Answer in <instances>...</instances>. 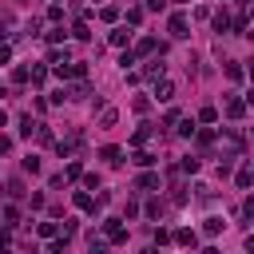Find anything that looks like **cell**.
Segmentation results:
<instances>
[{"mask_svg":"<svg viewBox=\"0 0 254 254\" xmlns=\"http://www.w3.org/2000/svg\"><path fill=\"white\" fill-rule=\"evenodd\" d=\"M104 234H107V242H127V231L119 227V218H104Z\"/></svg>","mask_w":254,"mask_h":254,"instance_id":"cell-1","label":"cell"},{"mask_svg":"<svg viewBox=\"0 0 254 254\" xmlns=\"http://www.w3.org/2000/svg\"><path fill=\"white\" fill-rule=\"evenodd\" d=\"M171 36H175V40L190 36V28H187V16H183V12H175V16H171Z\"/></svg>","mask_w":254,"mask_h":254,"instance_id":"cell-2","label":"cell"},{"mask_svg":"<svg viewBox=\"0 0 254 254\" xmlns=\"http://www.w3.org/2000/svg\"><path fill=\"white\" fill-rule=\"evenodd\" d=\"M175 242L179 246H199V234L195 231H175Z\"/></svg>","mask_w":254,"mask_h":254,"instance_id":"cell-3","label":"cell"},{"mask_svg":"<svg viewBox=\"0 0 254 254\" xmlns=\"http://www.w3.org/2000/svg\"><path fill=\"white\" fill-rule=\"evenodd\" d=\"M76 207H80V211H91V214H95V199L87 195V190H76Z\"/></svg>","mask_w":254,"mask_h":254,"instance_id":"cell-4","label":"cell"},{"mask_svg":"<svg viewBox=\"0 0 254 254\" xmlns=\"http://www.w3.org/2000/svg\"><path fill=\"white\" fill-rule=\"evenodd\" d=\"M242 111H246V100H227V115L231 119H242Z\"/></svg>","mask_w":254,"mask_h":254,"instance_id":"cell-5","label":"cell"},{"mask_svg":"<svg viewBox=\"0 0 254 254\" xmlns=\"http://www.w3.org/2000/svg\"><path fill=\"white\" fill-rule=\"evenodd\" d=\"M155 100H175V87L163 80V84H155Z\"/></svg>","mask_w":254,"mask_h":254,"instance_id":"cell-6","label":"cell"},{"mask_svg":"<svg viewBox=\"0 0 254 254\" xmlns=\"http://www.w3.org/2000/svg\"><path fill=\"white\" fill-rule=\"evenodd\" d=\"M107 40H111L115 48H123L127 40H131V32H127V28H115V32H111V36H107Z\"/></svg>","mask_w":254,"mask_h":254,"instance_id":"cell-7","label":"cell"},{"mask_svg":"<svg viewBox=\"0 0 254 254\" xmlns=\"http://www.w3.org/2000/svg\"><path fill=\"white\" fill-rule=\"evenodd\" d=\"M218 231H222V218H207V222H203V234H207V238H214Z\"/></svg>","mask_w":254,"mask_h":254,"instance_id":"cell-8","label":"cell"},{"mask_svg":"<svg viewBox=\"0 0 254 254\" xmlns=\"http://www.w3.org/2000/svg\"><path fill=\"white\" fill-rule=\"evenodd\" d=\"M16 222H20V211H16L12 203H8V207H4V227L12 231V227H16Z\"/></svg>","mask_w":254,"mask_h":254,"instance_id":"cell-9","label":"cell"},{"mask_svg":"<svg viewBox=\"0 0 254 254\" xmlns=\"http://www.w3.org/2000/svg\"><path fill=\"white\" fill-rule=\"evenodd\" d=\"M119 155H123V151H119V147H104V151H100V159H107V163H111V167H115V163H119Z\"/></svg>","mask_w":254,"mask_h":254,"instance_id":"cell-10","label":"cell"},{"mask_svg":"<svg viewBox=\"0 0 254 254\" xmlns=\"http://www.w3.org/2000/svg\"><path fill=\"white\" fill-rule=\"evenodd\" d=\"M151 163H155L151 151H135V167H151Z\"/></svg>","mask_w":254,"mask_h":254,"instance_id":"cell-11","label":"cell"},{"mask_svg":"<svg viewBox=\"0 0 254 254\" xmlns=\"http://www.w3.org/2000/svg\"><path fill=\"white\" fill-rule=\"evenodd\" d=\"M139 187H143V190H155V187H159V175H139Z\"/></svg>","mask_w":254,"mask_h":254,"instance_id":"cell-12","label":"cell"},{"mask_svg":"<svg viewBox=\"0 0 254 254\" xmlns=\"http://www.w3.org/2000/svg\"><path fill=\"white\" fill-rule=\"evenodd\" d=\"M214 28L227 32V28H231V16H227V12H214Z\"/></svg>","mask_w":254,"mask_h":254,"instance_id":"cell-13","label":"cell"},{"mask_svg":"<svg viewBox=\"0 0 254 254\" xmlns=\"http://www.w3.org/2000/svg\"><path fill=\"white\" fill-rule=\"evenodd\" d=\"M56 231H60L56 222H40V238H56Z\"/></svg>","mask_w":254,"mask_h":254,"instance_id":"cell-14","label":"cell"},{"mask_svg":"<svg viewBox=\"0 0 254 254\" xmlns=\"http://www.w3.org/2000/svg\"><path fill=\"white\" fill-rule=\"evenodd\" d=\"M167 242H175L171 231H155V246H167Z\"/></svg>","mask_w":254,"mask_h":254,"instance_id":"cell-15","label":"cell"},{"mask_svg":"<svg viewBox=\"0 0 254 254\" xmlns=\"http://www.w3.org/2000/svg\"><path fill=\"white\" fill-rule=\"evenodd\" d=\"M183 171H187V175H195V171H199V159H195V155H187V159H183Z\"/></svg>","mask_w":254,"mask_h":254,"instance_id":"cell-16","label":"cell"},{"mask_svg":"<svg viewBox=\"0 0 254 254\" xmlns=\"http://www.w3.org/2000/svg\"><path fill=\"white\" fill-rule=\"evenodd\" d=\"M155 48H159V44H155V40H151V36H147V40H139V56H151V52H155Z\"/></svg>","mask_w":254,"mask_h":254,"instance_id":"cell-17","label":"cell"},{"mask_svg":"<svg viewBox=\"0 0 254 254\" xmlns=\"http://www.w3.org/2000/svg\"><path fill=\"white\" fill-rule=\"evenodd\" d=\"M254 183V167H246V171H238V187H250Z\"/></svg>","mask_w":254,"mask_h":254,"instance_id":"cell-18","label":"cell"},{"mask_svg":"<svg viewBox=\"0 0 254 254\" xmlns=\"http://www.w3.org/2000/svg\"><path fill=\"white\" fill-rule=\"evenodd\" d=\"M72 36H76V40H87V36H91V32H87V24H84V20H80V24H76V28H72Z\"/></svg>","mask_w":254,"mask_h":254,"instance_id":"cell-19","label":"cell"},{"mask_svg":"<svg viewBox=\"0 0 254 254\" xmlns=\"http://www.w3.org/2000/svg\"><path fill=\"white\" fill-rule=\"evenodd\" d=\"M147 135H151V127H139V131H135V135H131V143H135V147H139V143H147Z\"/></svg>","mask_w":254,"mask_h":254,"instance_id":"cell-20","label":"cell"},{"mask_svg":"<svg viewBox=\"0 0 254 254\" xmlns=\"http://www.w3.org/2000/svg\"><path fill=\"white\" fill-rule=\"evenodd\" d=\"M24 171L36 175V171H40V159H36V155H28V159H24Z\"/></svg>","mask_w":254,"mask_h":254,"instance_id":"cell-21","label":"cell"},{"mask_svg":"<svg viewBox=\"0 0 254 254\" xmlns=\"http://www.w3.org/2000/svg\"><path fill=\"white\" fill-rule=\"evenodd\" d=\"M115 119H119V115H115V107H107V111H104V115H100V123H104V127H111V123H115Z\"/></svg>","mask_w":254,"mask_h":254,"instance_id":"cell-22","label":"cell"},{"mask_svg":"<svg viewBox=\"0 0 254 254\" xmlns=\"http://www.w3.org/2000/svg\"><path fill=\"white\" fill-rule=\"evenodd\" d=\"M199 119H203V123H214V119H218V111H214V107H203V111H199Z\"/></svg>","mask_w":254,"mask_h":254,"instance_id":"cell-23","label":"cell"},{"mask_svg":"<svg viewBox=\"0 0 254 254\" xmlns=\"http://www.w3.org/2000/svg\"><path fill=\"white\" fill-rule=\"evenodd\" d=\"M227 76H231V80H242V68H238V64H234V60L227 64Z\"/></svg>","mask_w":254,"mask_h":254,"instance_id":"cell-24","label":"cell"},{"mask_svg":"<svg viewBox=\"0 0 254 254\" xmlns=\"http://www.w3.org/2000/svg\"><path fill=\"white\" fill-rule=\"evenodd\" d=\"M242 218H254V195H250V199L242 203Z\"/></svg>","mask_w":254,"mask_h":254,"instance_id":"cell-25","label":"cell"},{"mask_svg":"<svg viewBox=\"0 0 254 254\" xmlns=\"http://www.w3.org/2000/svg\"><path fill=\"white\" fill-rule=\"evenodd\" d=\"M147 8H151V12H163V8H167V0H147Z\"/></svg>","mask_w":254,"mask_h":254,"instance_id":"cell-26","label":"cell"},{"mask_svg":"<svg viewBox=\"0 0 254 254\" xmlns=\"http://www.w3.org/2000/svg\"><path fill=\"white\" fill-rule=\"evenodd\" d=\"M246 104H250V107H254V91H250V95H246Z\"/></svg>","mask_w":254,"mask_h":254,"instance_id":"cell-27","label":"cell"},{"mask_svg":"<svg viewBox=\"0 0 254 254\" xmlns=\"http://www.w3.org/2000/svg\"><path fill=\"white\" fill-rule=\"evenodd\" d=\"M250 80H254V64H250Z\"/></svg>","mask_w":254,"mask_h":254,"instance_id":"cell-28","label":"cell"},{"mask_svg":"<svg viewBox=\"0 0 254 254\" xmlns=\"http://www.w3.org/2000/svg\"><path fill=\"white\" fill-rule=\"evenodd\" d=\"M250 20H254V12H250Z\"/></svg>","mask_w":254,"mask_h":254,"instance_id":"cell-29","label":"cell"}]
</instances>
